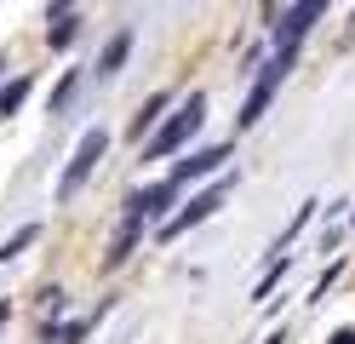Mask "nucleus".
Instances as JSON below:
<instances>
[{"label":"nucleus","mask_w":355,"mask_h":344,"mask_svg":"<svg viewBox=\"0 0 355 344\" xmlns=\"http://www.w3.org/2000/svg\"><path fill=\"white\" fill-rule=\"evenodd\" d=\"M29 92H35V81H29V75H17L12 86H0V115H17V109L29 104Z\"/></svg>","instance_id":"nucleus-9"},{"label":"nucleus","mask_w":355,"mask_h":344,"mask_svg":"<svg viewBox=\"0 0 355 344\" xmlns=\"http://www.w3.org/2000/svg\"><path fill=\"white\" fill-rule=\"evenodd\" d=\"M103 149H109V132H103V126H92V132L80 138V149H75V161H69V167H63V178H58V195H63V201H69V195L80 190V183L92 178V167L103 161Z\"/></svg>","instance_id":"nucleus-2"},{"label":"nucleus","mask_w":355,"mask_h":344,"mask_svg":"<svg viewBox=\"0 0 355 344\" xmlns=\"http://www.w3.org/2000/svg\"><path fill=\"white\" fill-rule=\"evenodd\" d=\"M321 12H327V0H298V6L281 17V52H298V40L309 35V23H315Z\"/></svg>","instance_id":"nucleus-5"},{"label":"nucleus","mask_w":355,"mask_h":344,"mask_svg":"<svg viewBox=\"0 0 355 344\" xmlns=\"http://www.w3.org/2000/svg\"><path fill=\"white\" fill-rule=\"evenodd\" d=\"M263 344H286V333H270V338H263Z\"/></svg>","instance_id":"nucleus-18"},{"label":"nucleus","mask_w":355,"mask_h":344,"mask_svg":"<svg viewBox=\"0 0 355 344\" xmlns=\"http://www.w3.org/2000/svg\"><path fill=\"white\" fill-rule=\"evenodd\" d=\"M0 75H6V58H0Z\"/></svg>","instance_id":"nucleus-19"},{"label":"nucleus","mask_w":355,"mask_h":344,"mask_svg":"<svg viewBox=\"0 0 355 344\" xmlns=\"http://www.w3.org/2000/svg\"><path fill=\"white\" fill-rule=\"evenodd\" d=\"M224 195H230V178H224V183H212L207 195H195V201H189V206H184V213H178V218H166V229H161V236L172 241V236H184V229L207 224V218L218 213V206H224Z\"/></svg>","instance_id":"nucleus-4"},{"label":"nucleus","mask_w":355,"mask_h":344,"mask_svg":"<svg viewBox=\"0 0 355 344\" xmlns=\"http://www.w3.org/2000/svg\"><path fill=\"white\" fill-rule=\"evenodd\" d=\"M35 241H40V224H24L12 241H0V264H6V259H17V252H24V247H35Z\"/></svg>","instance_id":"nucleus-12"},{"label":"nucleus","mask_w":355,"mask_h":344,"mask_svg":"<svg viewBox=\"0 0 355 344\" xmlns=\"http://www.w3.org/2000/svg\"><path fill=\"white\" fill-rule=\"evenodd\" d=\"M86 327H92V321H69V327H52V321H46V344H80Z\"/></svg>","instance_id":"nucleus-13"},{"label":"nucleus","mask_w":355,"mask_h":344,"mask_svg":"<svg viewBox=\"0 0 355 344\" xmlns=\"http://www.w3.org/2000/svg\"><path fill=\"white\" fill-rule=\"evenodd\" d=\"M75 35H80V23H75V17H63L58 29H46V40L58 46V52H63V46H75Z\"/></svg>","instance_id":"nucleus-14"},{"label":"nucleus","mask_w":355,"mask_h":344,"mask_svg":"<svg viewBox=\"0 0 355 344\" xmlns=\"http://www.w3.org/2000/svg\"><path fill=\"white\" fill-rule=\"evenodd\" d=\"M327 344H355V327H338V333H332Z\"/></svg>","instance_id":"nucleus-16"},{"label":"nucleus","mask_w":355,"mask_h":344,"mask_svg":"<svg viewBox=\"0 0 355 344\" xmlns=\"http://www.w3.org/2000/svg\"><path fill=\"white\" fill-rule=\"evenodd\" d=\"M166 104H172V92H155V98H149L138 115H132V126H126V132H132V138H144V126H149V121H155V115H161Z\"/></svg>","instance_id":"nucleus-11"},{"label":"nucleus","mask_w":355,"mask_h":344,"mask_svg":"<svg viewBox=\"0 0 355 344\" xmlns=\"http://www.w3.org/2000/svg\"><path fill=\"white\" fill-rule=\"evenodd\" d=\"M286 69H293V52H281V58L258 75V86L247 92V104H241V121H235V126H258V121H263V109H270V98H275V86H281Z\"/></svg>","instance_id":"nucleus-3"},{"label":"nucleus","mask_w":355,"mask_h":344,"mask_svg":"<svg viewBox=\"0 0 355 344\" xmlns=\"http://www.w3.org/2000/svg\"><path fill=\"white\" fill-rule=\"evenodd\" d=\"M126 52H132V29H121L115 40L103 46V58H98V75H121V63H126Z\"/></svg>","instance_id":"nucleus-8"},{"label":"nucleus","mask_w":355,"mask_h":344,"mask_svg":"<svg viewBox=\"0 0 355 344\" xmlns=\"http://www.w3.org/2000/svg\"><path fill=\"white\" fill-rule=\"evenodd\" d=\"M201 121H207V98H201V92H189V98L178 104V115H172V121H166L161 132L149 138V149H144V161H161V155H172V149H184L189 138L201 132Z\"/></svg>","instance_id":"nucleus-1"},{"label":"nucleus","mask_w":355,"mask_h":344,"mask_svg":"<svg viewBox=\"0 0 355 344\" xmlns=\"http://www.w3.org/2000/svg\"><path fill=\"white\" fill-rule=\"evenodd\" d=\"M138 229H144L138 218H126V229H121V236H115V247H109V259H103L109 270H121V264H126V252H132V241H138Z\"/></svg>","instance_id":"nucleus-10"},{"label":"nucleus","mask_w":355,"mask_h":344,"mask_svg":"<svg viewBox=\"0 0 355 344\" xmlns=\"http://www.w3.org/2000/svg\"><path fill=\"white\" fill-rule=\"evenodd\" d=\"M172 195H178V183H172V178H166V183H149L144 195H132V201H126V206H132L126 218H138V224H144V218H155V213H161V206H166Z\"/></svg>","instance_id":"nucleus-7"},{"label":"nucleus","mask_w":355,"mask_h":344,"mask_svg":"<svg viewBox=\"0 0 355 344\" xmlns=\"http://www.w3.org/2000/svg\"><path fill=\"white\" fill-rule=\"evenodd\" d=\"M75 81H80V75H75V69H69V75H63V81H58V92H52V115H58L63 104H69V92H75Z\"/></svg>","instance_id":"nucleus-15"},{"label":"nucleus","mask_w":355,"mask_h":344,"mask_svg":"<svg viewBox=\"0 0 355 344\" xmlns=\"http://www.w3.org/2000/svg\"><path fill=\"white\" fill-rule=\"evenodd\" d=\"M6 321H12V310H6V304H0V333H6Z\"/></svg>","instance_id":"nucleus-17"},{"label":"nucleus","mask_w":355,"mask_h":344,"mask_svg":"<svg viewBox=\"0 0 355 344\" xmlns=\"http://www.w3.org/2000/svg\"><path fill=\"white\" fill-rule=\"evenodd\" d=\"M230 161V149H201V155H189V161H178L172 167V183H189V178H207V172H218Z\"/></svg>","instance_id":"nucleus-6"}]
</instances>
